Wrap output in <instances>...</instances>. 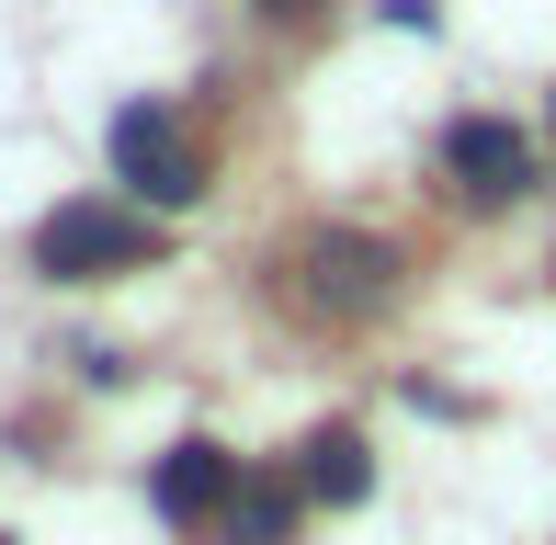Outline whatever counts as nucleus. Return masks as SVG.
<instances>
[{
  "label": "nucleus",
  "instance_id": "nucleus-7",
  "mask_svg": "<svg viewBox=\"0 0 556 545\" xmlns=\"http://www.w3.org/2000/svg\"><path fill=\"white\" fill-rule=\"evenodd\" d=\"M295 500H307L295 478H239V500H227V545H285L295 534Z\"/></svg>",
  "mask_w": 556,
  "mask_h": 545
},
{
  "label": "nucleus",
  "instance_id": "nucleus-8",
  "mask_svg": "<svg viewBox=\"0 0 556 545\" xmlns=\"http://www.w3.org/2000/svg\"><path fill=\"white\" fill-rule=\"evenodd\" d=\"M273 12H285V0H273Z\"/></svg>",
  "mask_w": 556,
  "mask_h": 545
},
{
  "label": "nucleus",
  "instance_id": "nucleus-9",
  "mask_svg": "<svg viewBox=\"0 0 556 545\" xmlns=\"http://www.w3.org/2000/svg\"><path fill=\"white\" fill-rule=\"evenodd\" d=\"M0 545H12V534H0Z\"/></svg>",
  "mask_w": 556,
  "mask_h": 545
},
{
  "label": "nucleus",
  "instance_id": "nucleus-1",
  "mask_svg": "<svg viewBox=\"0 0 556 545\" xmlns=\"http://www.w3.org/2000/svg\"><path fill=\"white\" fill-rule=\"evenodd\" d=\"M160 239H148V216H125V205H58L35 228V262L58 272V284H91V272H137Z\"/></svg>",
  "mask_w": 556,
  "mask_h": 545
},
{
  "label": "nucleus",
  "instance_id": "nucleus-3",
  "mask_svg": "<svg viewBox=\"0 0 556 545\" xmlns=\"http://www.w3.org/2000/svg\"><path fill=\"white\" fill-rule=\"evenodd\" d=\"M443 170L466 205H511V193H534V137L500 126V114H466V126L443 137Z\"/></svg>",
  "mask_w": 556,
  "mask_h": 545
},
{
  "label": "nucleus",
  "instance_id": "nucleus-6",
  "mask_svg": "<svg viewBox=\"0 0 556 545\" xmlns=\"http://www.w3.org/2000/svg\"><path fill=\"white\" fill-rule=\"evenodd\" d=\"M295 489H307V500H330V511H352V500L375 489L364 432H318V443H307V466H295Z\"/></svg>",
  "mask_w": 556,
  "mask_h": 545
},
{
  "label": "nucleus",
  "instance_id": "nucleus-2",
  "mask_svg": "<svg viewBox=\"0 0 556 545\" xmlns=\"http://www.w3.org/2000/svg\"><path fill=\"white\" fill-rule=\"evenodd\" d=\"M114 170L148 193V205H193V193H205V160H193V137H182L170 103H125L114 114Z\"/></svg>",
  "mask_w": 556,
  "mask_h": 545
},
{
  "label": "nucleus",
  "instance_id": "nucleus-4",
  "mask_svg": "<svg viewBox=\"0 0 556 545\" xmlns=\"http://www.w3.org/2000/svg\"><path fill=\"white\" fill-rule=\"evenodd\" d=\"M307 272H318V307H341V318H364V307H387V295H397V251H387V239H318V251H307Z\"/></svg>",
  "mask_w": 556,
  "mask_h": 545
},
{
  "label": "nucleus",
  "instance_id": "nucleus-5",
  "mask_svg": "<svg viewBox=\"0 0 556 545\" xmlns=\"http://www.w3.org/2000/svg\"><path fill=\"white\" fill-rule=\"evenodd\" d=\"M227 500H239V466L216 443H170L160 455V523H227Z\"/></svg>",
  "mask_w": 556,
  "mask_h": 545
}]
</instances>
